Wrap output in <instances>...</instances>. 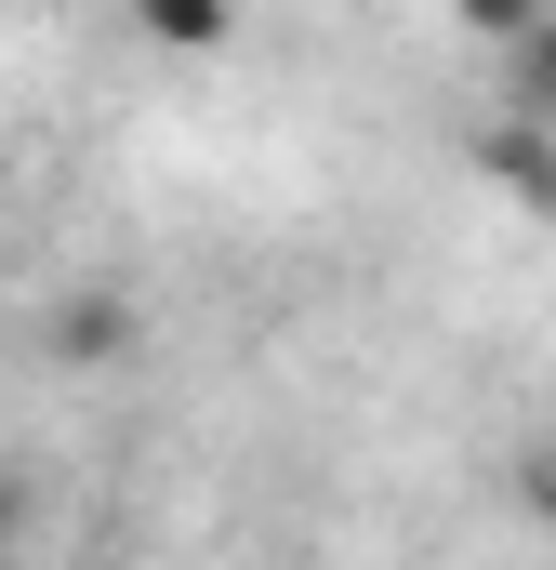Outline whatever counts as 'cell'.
Returning a JSON list of instances; mask_svg holds the SVG:
<instances>
[{
  "label": "cell",
  "mask_w": 556,
  "mask_h": 570,
  "mask_svg": "<svg viewBox=\"0 0 556 570\" xmlns=\"http://www.w3.org/2000/svg\"><path fill=\"white\" fill-rule=\"evenodd\" d=\"M13 531H27V478L0 464V544H13Z\"/></svg>",
  "instance_id": "7"
},
{
  "label": "cell",
  "mask_w": 556,
  "mask_h": 570,
  "mask_svg": "<svg viewBox=\"0 0 556 570\" xmlns=\"http://www.w3.org/2000/svg\"><path fill=\"white\" fill-rule=\"evenodd\" d=\"M40 345H53L67 372H133V358H146V305H133V292H107V279H80V292H53Z\"/></svg>",
  "instance_id": "1"
},
{
  "label": "cell",
  "mask_w": 556,
  "mask_h": 570,
  "mask_svg": "<svg viewBox=\"0 0 556 570\" xmlns=\"http://www.w3.org/2000/svg\"><path fill=\"white\" fill-rule=\"evenodd\" d=\"M477 173H490L517 213H556V134L544 120H490V134H477Z\"/></svg>",
  "instance_id": "2"
},
{
  "label": "cell",
  "mask_w": 556,
  "mask_h": 570,
  "mask_svg": "<svg viewBox=\"0 0 556 570\" xmlns=\"http://www.w3.org/2000/svg\"><path fill=\"white\" fill-rule=\"evenodd\" d=\"M450 13H464V40H490V53H517V40L544 27L556 0H450Z\"/></svg>",
  "instance_id": "5"
},
{
  "label": "cell",
  "mask_w": 556,
  "mask_h": 570,
  "mask_svg": "<svg viewBox=\"0 0 556 570\" xmlns=\"http://www.w3.org/2000/svg\"><path fill=\"white\" fill-rule=\"evenodd\" d=\"M133 27L159 53H226L239 40V0H133Z\"/></svg>",
  "instance_id": "3"
},
{
  "label": "cell",
  "mask_w": 556,
  "mask_h": 570,
  "mask_svg": "<svg viewBox=\"0 0 556 570\" xmlns=\"http://www.w3.org/2000/svg\"><path fill=\"white\" fill-rule=\"evenodd\" d=\"M517 504L556 531V438H530V451H517Z\"/></svg>",
  "instance_id": "6"
},
{
  "label": "cell",
  "mask_w": 556,
  "mask_h": 570,
  "mask_svg": "<svg viewBox=\"0 0 556 570\" xmlns=\"http://www.w3.org/2000/svg\"><path fill=\"white\" fill-rule=\"evenodd\" d=\"M504 67H517V120H544V134H556V13L504 53Z\"/></svg>",
  "instance_id": "4"
}]
</instances>
